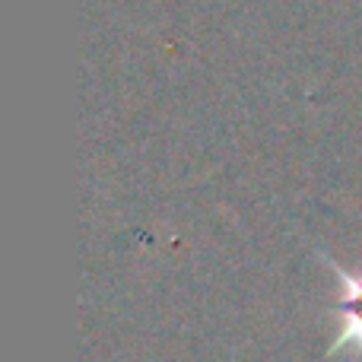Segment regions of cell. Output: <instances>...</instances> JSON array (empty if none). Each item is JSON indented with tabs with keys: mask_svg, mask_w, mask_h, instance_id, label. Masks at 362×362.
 Segmentation results:
<instances>
[{
	"mask_svg": "<svg viewBox=\"0 0 362 362\" xmlns=\"http://www.w3.org/2000/svg\"><path fill=\"white\" fill-rule=\"evenodd\" d=\"M318 257L340 280V302L334 305V315H340V334L327 346L325 359L340 356V353H353V356L362 359V267L346 270L325 251H318Z\"/></svg>",
	"mask_w": 362,
	"mask_h": 362,
	"instance_id": "6da1fadb",
	"label": "cell"
}]
</instances>
